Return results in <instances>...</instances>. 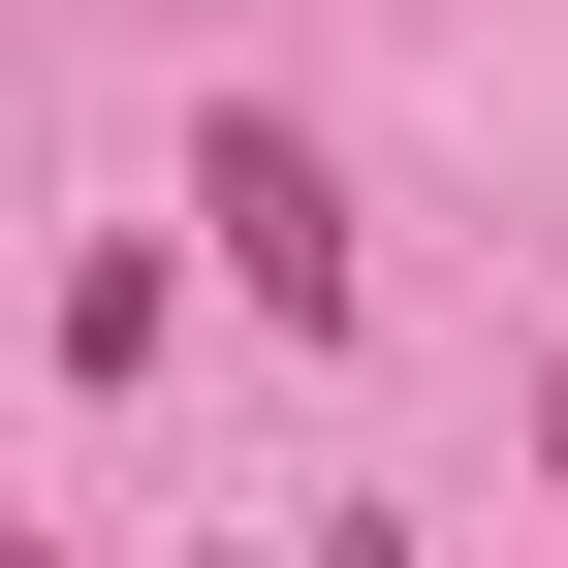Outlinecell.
Listing matches in <instances>:
<instances>
[{
	"mask_svg": "<svg viewBox=\"0 0 568 568\" xmlns=\"http://www.w3.org/2000/svg\"><path fill=\"white\" fill-rule=\"evenodd\" d=\"M537 474H568V379H537Z\"/></svg>",
	"mask_w": 568,
	"mask_h": 568,
	"instance_id": "7a4b0ae2",
	"label": "cell"
},
{
	"mask_svg": "<svg viewBox=\"0 0 568 568\" xmlns=\"http://www.w3.org/2000/svg\"><path fill=\"white\" fill-rule=\"evenodd\" d=\"M190 222L253 253V316H347V190H316V126H222V159H190Z\"/></svg>",
	"mask_w": 568,
	"mask_h": 568,
	"instance_id": "6da1fadb",
	"label": "cell"
}]
</instances>
